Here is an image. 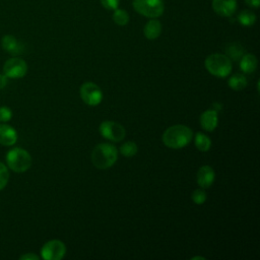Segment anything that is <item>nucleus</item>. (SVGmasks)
I'll use <instances>...</instances> for the list:
<instances>
[{"mask_svg": "<svg viewBox=\"0 0 260 260\" xmlns=\"http://www.w3.org/2000/svg\"><path fill=\"white\" fill-rule=\"evenodd\" d=\"M17 141L16 130L7 124H0V144L5 146L14 145Z\"/></svg>", "mask_w": 260, "mask_h": 260, "instance_id": "ddd939ff", "label": "nucleus"}, {"mask_svg": "<svg viewBox=\"0 0 260 260\" xmlns=\"http://www.w3.org/2000/svg\"><path fill=\"white\" fill-rule=\"evenodd\" d=\"M66 254V246L60 240H51L41 249L42 258L45 260H61Z\"/></svg>", "mask_w": 260, "mask_h": 260, "instance_id": "6e6552de", "label": "nucleus"}, {"mask_svg": "<svg viewBox=\"0 0 260 260\" xmlns=\"http://www.w3.org/2000/svg\"><path fill=\"white\" fill-rule=\"evenodd\" d=\"M9 180V172L7 167L0 161V191L4 189Z\"/></svg>", "mask_w": 260, "mask_h": 260, "instance_id": "b1692460", "label": "nucleus"}, {"mask_svg": "<svg viewBox=\"0 0 260 260\" xmlns=\"http://www.w3.org/2000/svg\"><path fill=\"white\" fill-rule=\"evenodd\" d=\"M161 34V23L155 18H151L143 27V35L148 40H155Z\"/></svg>", "mask_w": 260, "mask_h": 260, "instance_id": "2eb2a0df", "label": "nucleus"}, {"mask_svg": "<svg viewBox=\"0 0 260 260\" xmlns=\"http://www.w3.org/2000/svg\"><path fill=\"white\" fill-rule=\"evenodd\" d=\"M8 83V77L3 73L0 74V89H3Z\"/></svg>", "mask_w": 260, "mask_h": 260, "instance_id": "cd10ccee", "label": "nucleus"}, {"mask_svg": "<svg viewBox=\"0 0 260 260\" xmlns=\"http://www.w3.org/2000/svg\"><path fill=\"white\" fill-rule=\"evenodd\" d=\"M100 133L103 137L113 142H119L123 140L126 135L125 128L120 123L110 120L101 123Z\"/></svg>", "mask_w": 260, "mask_h": 260, "instance_id": "0eeeda50", "label": "nucleus"}, {"mask_svg": "<svg viewBox=\"0 0 260 260\" xmlns=\"http://www.w3.org/2000/svg\"><path fill=\"white\" fill-rule=\"evenodd\" d=\"M195 146L200 151H207L211 147V140L206 134L197 132L195 134Z\"/></svg>", "mask_w": 260, "mask_h": 260, "instance_id": "6ab92c4d", "label": "nucleus"}, {"mask_svg": "<svg viewBox=\"0 0 260 260\" xmlns=\"http://www.w3.org/2000/svg\"><path fill=\"white\" fill-rule=\"evenodd\" d=\"M12 118V111L5 106L0 107V122H7Z\"/></svg>", "mask_w": 260, "mask_h": 260, "instance_id": "393cba45", "label": "nucleus"}, {"mask_svg": "<svg viewBox=\"0 0 260 260\" xmlns=\"http://www.w3.org/2000/svg\"><path fill=\"white\" fill-rule=\"evenodd\" d=\"M204 64L205 68L211 75L220 78L230 75L233 69L232 60L226 55L219 53L208 55L205 59Z\"/></svg>", "mask_w": 260, "mask_h": 260, "instance_id": "7ed1b4c3", "label": "nucleus"}, {"mask_svg": "<svg viewBox=\"0 0 260 260\" xmlns=\"http://www.w3.org/2000/svg\"><path fill=\"white\" fill-rule=\"evenodd\" d=\"M212 8L216 14L230 17L237 10V0H212Z\"/></svg>", "mask_w": 260, "mask_h": 260, "instance_id": "9d476101", "label": "nucleus"}, {"mask_svg": "<svg viewBox=\"0 0 260 260\" xmlns=\"http://www.w3.org/2000/svg\"><path fill=\"white\" fill-rule=\"evenodd\" d=\"M197 183L202 189L209 188L215 179L214 170L210 166H202L197 172Z\"/></svg>", "mask_w": 260, "mask_h": 260, "instance_id": "9b49d317", "label": "nucleus"}, {"mask_svg": "<svg viewBox=\"0 0 260 260\" xmlns=\"http://www.w3.org/2000/svg\"><path fill=\"white\" fill-rule=\"evenodd\" d=\"M238 21L243 26H251L256 22V15L251 10H242L238 14Z\"/></svg>", "mask_w": 260, "mask_h": 260, "instance_id": "aec40b11", "label": "nucleus"}, {"mask_svg": "<svg viewBox=\"0 0 260 260\" xmlns=\"http://www.w3.org/2000/svg\"><path fill=\"white\" fill-rule=\"evenodd\" d=\"M217 122H218L217 112L213 109L204 111L200 116V125L204 130L208 132L213 131L217 127Z\"/></svg>", "mask_w": 260, "mask_h": 260, "instance_id": "f8f14e48", "label": "nucleus"}, {"mask_svg": "<svg viewBox=\"0 0 260 260\" xmlns=\"http://www.w3.org/2000/svg\"><path fill=\"white\" fill-rule=\"evenodd\" d=\"M193 138V131L186 125H173L167 128L161 136L162 142L169 148L179 149L185 147Z\"/></svg>", "mask_w": 260, "mask_h": 260, "instance_id": "f257e3e1", "label": "nucleus"}, {"mask_svg": "<svg viewBox=\"0 0 260 260\" xmlns=\"http://www.w3.org/2000/svg\"><path fill=\"white\" fill-rule=\"evenodd\" d=\"M27 72L26 62L19 57L8 59L3 65V73L8 78H21Z\"/></svg>", "mask_w": 260, "mask_h": 260, "instance_id": "1a4fd4ad", "label": "nucleus"}, {"mask_svg": "<svg viewBox=\"0 0 260 260\" xmlns=\"http://www.w3.org/2000/svg\"><path fill=\"white\" fill-rule=\"evenodd\" d=\"M118 159V149L111 143H100L91 152V162L99 170H106L115 165Z\"/></svg>", "mask_w": 260, "mask_h": 260, "instance_id": "f03ea898", "label": "nucleus"}, {"mask_svg": "<svg viewBox=\"0 0 260 260\" xmlns=\"http://www.w3.org/2000/svg\"><path fill=\"white\" fill-rule=\"evenodd\" d=\"M20 259L21 260H39L40 257L34 253H27V254L20 256Z\"/></svg>", "mask_w": 260, "mask_h": 260, "instance_id": "bb28decb", "label": "nucleus"}, {"mask_svg": "<svg viewBox=\"0 0 260 260\" xmlns=\"http://www.w3.org/2000/svg\"><path fill=\"white\" fill-rule=\"evenodd\" d=\"M101 3L104 8L108 10H115L118 8L120 0H101Z\"/></svg>", "mask_w": 260, "mask_h": 260, "instance_id": "a878e982", "label": "nucleus"}, {"mask_svg": "<svg viewBox=\"0 0 260 260\" xmlns=\"http://www.w3.org/2000/svg\"><path fill=\"white\" fill-rule=\"evenodd\" d=\"M132 5L136 12L149 18L159 17L165 10L162 0H133Z\"/></svg>", "mask_w": 260, "mask_h": 260, "instance_id": "39448f33", "label": "nucleus"}, {"mask_svg": "<svg viewBox=\"0 0 260 260\" xmlns=\"http://www.w3.org/2000/svg\"><path fill=\"white\" fill-rule=\"evenodd\" d=\"M225 55L234 61H237L241 59V57L244 55V48L239 43H231L229 44L225 49Z\"/></svg>", "mask_w": 260, "mask_h": 260, "instance_id": "a211bd4d", "label": "nucleus"}, {"mask_svg": "<svg viewBox=\"0 0 260 260\" xmlns=\"http://www.w3.org/2000/svg\"><path fill=\"white\" fill-rule=\"evenodd\" d=\"M1 46L10 55H18L22 52V45L12 35H5L1 39Z\"/></svg>", "mask_w": 260, "mask_h": 260, "instance_id": "4468645a", "label": "nucleus"}, {"mask_svg": "<svg viewBox=\"0 0 260 260\" xmlns=\"http://www.w3.org/2000/svg\"><path fill=\"white\" fill-rule=\"evenodd\" d=\"M245 3L252 8H258L260 6V0H245Z\"/></svg>", "mask_w": 260, "mask_h": 260, "instance_id": "c85d7f7f", "label": "nucleus"}, {"mask_svg": "<svg viewBox=\"0 0 260 260\" xmlns=\"http://www.w3.org/2000/svg\"><path fill=\"white\" fill-rule=\"evenodd\" d=\"M6 162L13 172L24 173L31 166V156L25 149L14 147L7 152Z\"/></svg>", "mask_w": 260, "mask_h": 260, "instance_id": "20e7f679", "label": "nucleus"}, {"mask_svg": "<svg viewBox=\"0 0 260 260\" xmlns=\"http://www.w3.org/2000/svg\"><path fill=\"white\" fill-rule=\"evenodd\" d=\"M191 259H192V260H193V259H202V260H204V257H198V256H195V257H192Z\"/></svg>", "mask_w": 260, "mask_h": 260, "instance_id": "c756f323", "label": "nucleus"}, {"mask_svg": "<svg viewBox=\"0 0 260 260\" xmlns=\"http://www.w3.org/2000/svg\"><path fill=\"white\" fill-rule=\"evenodd\" d=\"M258 65L257 58L253 54H244L241 57L240 68L244 73H252L256 70Z\"/></svg>", "mask_w": 260, "mask_h": 260, "instance_id": "dca6fc26", "label": "nucleus"}, {"mask_svg": "<svg viewBox=\"0 0 260 260\" xmlns=\"http://www.w3.org/2000/svg\"><path fill=\"white\" fill-rule=\"evenodd\" d=\"M79 94H80L81 100L86 105L91 106V107H95V106L100 105L103 100V91H102L101 87L91 81L84 82L80 86Z\"/></svg>", "mask_w": 260, "mask_h": 260, "instance_id": "423d86ee", "label": "nucleus"}, {"mask_svg": "<svg viewBox=\"0 0 260 260\" xmlns=\"http://www.w3.org/2000/svg\"><path fill=\"white\" fill-rule=\"evenodd\" d=\"M138 151V146L135 142L133 141H127L124 142L121 146H120V152L122 153V155L126 156V157H132L134 156Z\"/></svg>", "mask_w": 260, "mask_h": 260, "instance_id": "412c9836", "label": "nucleus"}, {"mask_svg": "<svg viewBox=\"0 0 260 260\" xmlns=\"http://www.w3.org/2000/svg\"><path fill=\"white\" fill-rule=\"evenodd\" d=\"M206 198H207V195H206V192L204 191V189L202 188H198L196 190H194L191 194V199L192 201L195 203V204H198V205H201L203 204L205 201H206Z\"/></svg>", "mask_w": 260, "mask_h": 260, "instance_id": "5701e85b", "label": "nucleus"}, {"mask_svg": "<svg viewBox=\"0 0 260 260\" xmlns=\"http://www.w3.org/2000/svg\"><path fill=\"white\" fill-rule=\"evenodd\" d=\"M228 84L234 90H242L247 86L248 81H247V78L244 74L236 73V74H234L230 77V79L228 81Z\"/></svg>", "mask_w": 260, "mask_h": 260, "instance_id": "f3484780", "label": "nucleus"}, {"mask_svg": "<svg viewBox=\"0 0 260 260\" xmlns=\"http://www.w3.org/2000/svg\"><path fill=\"white\" fill-rule=\"evenodd\" d=\"M112 18L114 20L115 23H117L118 25H126L129 21V14L125 9H115L114 13L112 15Z\"/></svg>", "mask_w": 260, "mask_h": 260, "instance_id": "4be33fe9", "label": "nucleus"}]
</instances>
